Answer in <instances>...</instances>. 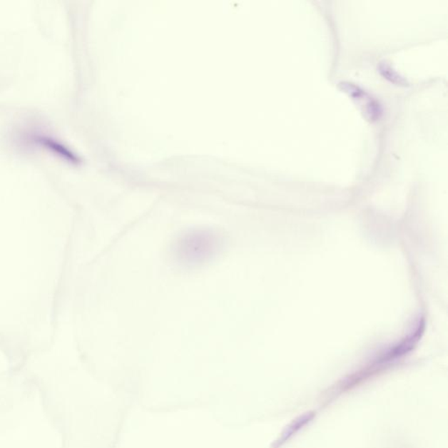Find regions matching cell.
<instances>
[{"label":"cell","mask_w":448,"mask_h":448,"mask_svg":"<svg viewBox=\"0 0 448 448\" xmlns=\"http://www.w3.org/2000/svg\"><path fill=\"white\" fill-rule=\"evenodd\" d=\"M315 417V413L309 412L307 414H304L303 416L300 417L299 419H295L293 422L290 424L287 429L284 432L283 436H282L281 439L279 443L281 444L287 442V439L292 437V436L296 434L300 428L305 426L309 421H311L312 418Z\"/></svg>","instance_id":"cell-2"},{"label":"cell","mask_w":448,"mask_h":448,"mask_svg":"<svg viewBox=\"0 0 448 448\" xmlns=\"http://www.w3.org/2000/svg\"><path fill=\"white\" fill-rule=\"evenodd\" d=\"M23 138L31 146L47 151L48 153L61 158V160L71 162V163H77L80 161L76 153L73 152L63 141L58 140L52 135L41 133V131H31L25 133Z\"/></svg>","instance_id":"cell-1"},{"label":"cell","mask_w":448,"mask_h":448,"mask_svg":"<svg viewBox=\"0 0 448 448\" xmlns=\"http://www.w3.org/2000/svg\"><path fill=\"white\" fill-rule=\"evenodd\" d=\"M380 71L385 78L388 79L390 82L399 85H407V80L401 76L391 65L387 63H381L380 64Z\"/></svg>","instance_id":"cell-3"}]
</instances>
